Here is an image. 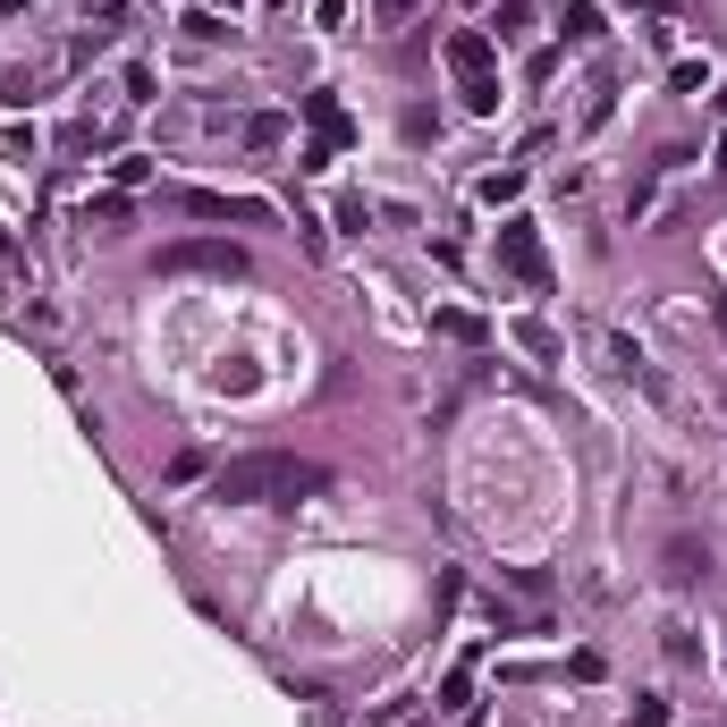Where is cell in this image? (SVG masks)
Here are the masks:
<instances>
[{
  "instance_id": "1",
  "label": "cell",
  "mask_w": 727,
  "mask_h": 727,
  "mask_svg": "<svg viewBox=\"0 0 727 727\" xmlns=\"http://www.w3.org/2000/svg\"><path fill=\"white\" fill-rule=\"evenodd\" d=\"M330 483L314 457H288V449H245V457H229L212 474V499H229V508H296V499H314V491Z\"/></svg>"
},
{
  "instance_id": "2",
  "label": "cell",
  "mask_w": 727,
  "mask_h": 727,
  "mask_svg": "<svg viewBox=\"0 0 727 727\" xmlns=\"http://www.w3.org/2000/svg\"><path fill=\"white\" fill-rule=\"evenodd\" d=\"M161 271H194V280H245V245H238V238H178V245H161Z\"/></svg>"
},
{
  "instance_id": "3",
  "label": "cell",
  "mask_w": 727,
  "mask_h": 727,
  "mask_svg": "<svg viewBox=\"0 0 727 727\" xmlns=\"http://www.w3.org/2000/svg\"><path fill=\"white\" fill-rule=\"evenodd\" d=\"M440 51H449V69H457V85H465V94H483V85H499V76H491V60H499V43H491L483 25H457V34H449Z\"/></svg>"
},
{
  "instance_id": "4",
  "label": "cell",
  "mask_w": 727,
  "mask_h": 727,
  "mask_svg": "<svg viewBox=\"0 0 727 727\" xmlns=\"http://www.w3.org/2000/svg\"><path fill=\"white\" fill-rule=\"evenodd\" d=\"M499 263L525 280V288H550V263H541V238H534V220H508L499 229Z\"/></svg>"
},
{
  "instance_id": "5",
  "label": "cell",
  "mask_w": 727,
  "mask_h": 727,
  "mask_svg": "<svg viewBox=\"0 0 727 727\" xmlns=\"http://www.w3.org/2000/svg\"><path fill=\"white\" fill-rule=\"evenodd\" d=\"M601 347H609V364H618V372H626V381H634V389H652V398H660V372H652V356H643V347H634V339H626V330H609V339H601Z\"/></svg>"
},
{
  "instance_id": "6",
  "label": "cell",
  "mask_w": 727,
  "mask_h": 727,
  "mask_svg": "<svg viewBox=\"0 0 727 727\" xmlns=\"http://www.w3.org/2000/svg\"><path fill=\"white\" fill-rule=\"evenodd\" d=\"M187 212H203V220H263V203H229V194H187Z\"/></svg>"
},
{
  "instance_id": "7",
  "label": "cell",
  "mask_w": 727,
  "mask_h": 727,
  "mask_svg": "<svg viewBox=\"0 0 727 727\" xmlns=\"http://www.w3.org/2000/svg\"><path fill=\"white\" fill-rule=\"evenodd\" d=\"M525 25H534V9H525V0H508V9H499V18L483 25L491 43H516V34H525Z\"/></svg>"
},
{
  "instance_id": "8",
  "label": "cell",
  "mask_w": 727,
  "mask_h": 727,
  "mask_svg": "<svg viewBox=\"0 0 727 727\" xmlns=\"http://www.w3.org/2000/svg\"><path fill=\"white\" fill-rule=\"evenodd\" d=\"M558 34H567V43H592V34H601V9H567V25H558Z\"/></svg>"
},
{
  "instance_id": "9",
  "label": "cell",
  "mask_w": 727,
  "mask_h": 727,
  "mask_svg": "<svg viewBox=\"0 0 727 727\" xmlns=\"http://www.w3.org/2000/svg\"><path fill=\"white\" fill-rule=\"evenodd\" d=\"M668 85H677V94H703V85H710V60H677V76H668Z\"/></svg>"
},
{
  "instance_id": "10",
  "label": "cell",
  "mask_w": 727,
  "mask_h": 727,
  "mask_svg": "<svg viewBox=\"0 0 727 727\" xmlns=\"http://www.w3.org/2000/svg\"><path fill=\"white\" fill-rule=\"evenodd\" d=\"M634 727H668V703H652V694H643V703H634Z\"/></svg>"
},
{
  "instance_id": "11",
  "label": "cell",
  "mask_w": 727,
  "mask_h": 727,
  "mask_svg": "<svg viewBox=\"0 0 727 727\" xmlns=\"http://www.w3.org/2000/svg\"><path fill=\"white\" fill-rule=\"evenodd\" d=\"M414 9H423V0H381V18H414Z\"/></svg>"
},
{
  "instance_id": "12",
  "label": "cell",
  "mask_w": 727,
  "mask_h": 727,
  "mask_svg": "<svg viewBox=\"0 0 727 727\" xmlns=\"http://www.w3.org/2000/svg\"><path fill=\"white\" fill-rule=\"evenodd\" d=\"M85 9H102V18H119V9H127V0H85Z\"/></svg>"
},
{
  "instance_id": "13",
  "label": "cell",
  "mask_w": 727,
  "mask_h": 727,
  "mask_svg": "<svg viewBox=\"0 0 727 727\" xmlns=\"http://www.w3.org/2000/svg\"><path fill=\"white\" fill-rule=\"evenodd\" d=\"M710 314H719V330H727V288H719V296H710Z\"/></svg>"
},
{
  "instance_id": "14",
  "label": "cell",
  "mask_w": 727,
  "mask_h": 727,
  "mask_svg": "<svg viewBox=\"0 0 727 727\" xmlns=\"http://www.w3.org/2000/svg\"><path fill=\"white\" fill-rule=\"evenodd\" d=\"M719 170H727V136H719Z\"/></svg>"
}]
</instances>
